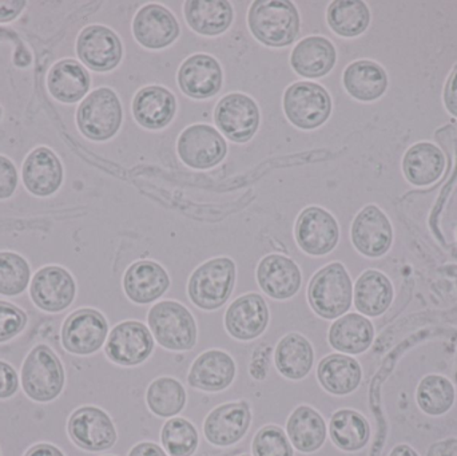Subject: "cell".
Instances as JSON below:
<instances>
[{"label": "cell", "instance_id": "obj_23", "mask_svg": "<svg viewBox=\"0 0 457 456\" xmlns=\"http://www.w3.org/2000/svg\"><path fill=\"white\" fill-rule=\"evenodd\" d=\"M237 366L234 359L222 350L201 353L190 367L187 383L204 393H221L233 385Z\"/></svg>", "mask_w": 457, "mask_h": 456}, {"label": "cell", "instance_id": "obj_4", "mask_svg": "<svg viewBox=\"0 0 457 456\" xmlns=\"http://www.w3.org/2000/svg\"><path fill=\"white\" fill-rule=\"evenodd\" d=\"M236 262L228 257H216L201 264L187 284L190 302L203 311L224 307L236 286Z\"/></svg>", "mask_w": 457, "mask_h": 456}, {"label": "cell", "instance_id": "obj_45", "mask_svg": "<svg viewBox=\"0 0 457 456\" xmlns=\"http://www.w3.org/2000/svg\"><path fill=\"white\" fill-rule=\"evenodd\" d=\"M19 379L15 369L0 361V399L11 398L18 391Z\"/></svg>", "mask_w": 457, "mask_h": 456}, {"label": "cell", "instance_id": "obj_3", "mask_svg": "<svg viewBox=\"0 0 457 456\" xmlns=\"http://www.w3.org/2000/svg\"><path fill=\"white\" fill-rule=\"evenodd\" d=\"M155 342L169 351H192L197 344L198 328L193 313L173 300L157 303L147 315Z\"/></svg>", "mask_w": 457, "mask_h": 456}, {"label": "cell", "instance_id": "obj_12", "mask_svg": "<svg viewBox=\"0 0 457 456\" xmlns=\"http://www.w3.org/2000/svg\"><path fill=\"white\" fill-rule=\"evenodd\" d=\"M109 337V323L101 312L90 308L69 316L62 328L64 350L74 355H93L101 350Z\"/></svg>", "mask_w": 457, "mask_h": 456}, {"label": "cell", "instance_id": "obj_25", "mask_svg": "<svg viewBox=\"0 0 457 456\" xmlns=\"http://www.w3.org/2000/svg\"><path fill=\"white\" fill-rule=\"evenodd\" d=\"M176 112V96L163 86H147L134 96V120L142 128L161 130L173 120Z\"/></svg>", "mask_w": 457, "mask_h": 456}, {"label": "cell", "instance_id": "obj_10", "mask_svg": "<svg viewBox=\"0 0 457 456\" xmlns=\"http://www.w3.org/2000/svg\"><path fill=\"white\" fill-rule=\"evenodd\" d=\"M295 241L309 256H327L335 251L340 240L337 220L320 206H309L301 211L295 227Z\"/></svg>", "mask_w": 457, "mask_h": 456}, {"label": "cell", "instance_id": "obj_39", "mask_svg": "<svg viewBox=\"0 0 457 456\" xmlns=\"http://www.w3.org/2000/svg\"><path fill=\"white\" fill-rule=\"evenodd\" d=\"M416 398L419 406L426 414L439 417L453 407L455 402V388L447 377L431 375L421 380Z\"/></svg>", "mask_w": 457, "mask_h": 456}, {"label": "cell", "instance_id": "obj_15", "mask_svg": "<svg viewBox=\"0 0 457 456\" xmlns=\"http://www.w3.org/2000/svg\"><path fill=\"white\" fill-rule=\"evenodd\" d=\"M181 34L174 13L160 4H146L134 16L133 35L147 50H163L173 45Z\"/></svg>", "mask_w": 457, "mask_h": 456}, {"label": "cell", "instance_id": "obj_38", "mask_svg": "<svg viewBox=\"0 0 457 456\" xmlns=\"http://www.w3.org/2000/svg\"><path fill=\"white\" fill-rule=\"evenodd\" d=\"M187 390L176 377H158L147 388V407L160 418L177 417L187 406Z\"/></svg>", "mask_w": 457, "mask_h": 456}, {"label": "cell", "instance_id": "obj_6", "mask_svg": "<svg viewBox=\"0 0 457 456\" xmlns=\"http://www.w3.org/2000/svg\"><path fill=\"white\" fill-rule=\"evenodd\" d=\"M123 109L114 90L101 87L86 96L78 109L77 122L80 133L93 141H107L120 131Z\"/></svg>", "mask_w": 457, "mask_h": 456}, {"label": "cell", "instance_id": "obj_29", "mask_svg": "<svg viewBox=\"0 0 457 456\" xmlns=\"http://www.w3.org/2000/svg\"><path fill=\"white\" fill-rule=\"evenodd\" d=\"M185 21L204 37H219L230 29L234 11L224 0H190L184 4Z\"/></svg>", "mask_w": 457, "mask_h": 456}, {"label": "cell", "instance_id": "obj_44", "mask_svg": "<svg viewBox=\"0 0 457 456\" xmlns=\"http://www.w3.org/2000/svg\"><path fill=\"white\" fill-rule=\"evenodd\" d=\"M18 184V173L15 166L5 157L0 155V200L11 197Z\"/></svg>", "mask_w": 457, "mask_h": 456}, {"label": "cell", "instance_id": "obj_40", "mask_svg": "<svg viewBox=\"0 0 457 456\" xmlns=\"http://www.w3.org/2000/svg\"><path fill=\"white\" fill-rule=\"evenodd\" d=\"M165 452L170 456H192L197 452L198 439L197 428L184 418H171L163 426L161 433Z\"/></svg>", "mask_w": 457, "mask_h": 456}, {"label": "cell", "instance_id": "obj_51", "mask_svg": "<svg viewBox=\"0 0 457 456\" xmlns=\"http://www.w3.org/2000/svg\"><path fill=\"white\" fill-rule=\"evenodd\" d=\"M389 456H419L416 454L415 450L411 449L410 446H405V444H402V446L395 447L392 450L391 455Z\"/></svg>", "mask_w": 457, "mask_h": 456}, {"label": "cell", "instance_id": "obj_13", "mask_svg": "<svg viewBox=\"0 0 457 456\" xmlns=\"http://www.w3.org/2000/svg\"><path fill=\"white\" fill-rule=\"evenodd\" d=\"M352 244L362 256H384L394 241V229L386 214L378 206L367 205L352 222Z\"/></svg>", "mask_w": 457, "mask_h": 456}, {"label": "cell", "instance_id": "obj_42", "mask_svg": "<svg viewBox=\"0 0 457 456\" xmlns=\"http://www.w3.org/2000/svg\"><path fill=\"white\" fill-rule=\"evenodd\" d=\"M254 456H295L287 434L278 426H266L253 439Z\"/></svg>", "mask_w": 457, "mask_h": 456}, {"label": "cell", "instance_id": "obj_16", "mask_svg": "<svg viewBox=\"0 0 457 456\" xmlns=\"http://www.w3.org/2000/svg\"><path fill=\"white\" fill-rule=\"evenodd\" d=\"M80 61L93 71L107 72L122 61L123 46L120 37L104 26H88L80 32L77 42Z\"/></svg>", "mask_w": 457, "mask_h": 456}, {"label": "cell", "instance_id": "obj_35", "mask_svg": "<svg viewBox=\"0 0 457 456\" xmlns=\"http://www.w3.org/2000/svg\"><path fill=\"white\" fill-rule=\"evenodd\" d=\"M90 75L82 64L72 59L58 62L48 74V90L63 104H75L87 94Z\"/></svg>", "mask_w": 457, "mask_h": 456}, {"label": "cell", "instance_id": "obj_14", "mask_svg": "<svg viewBox=\"0 0 457 456\" xmlns=\"http://www.w3.org/2000/svg\"><path fill=\"white\" fill-rule=\"evenodd\" d=\"M69 434L74 444L86 452H104L117 442L112 418L96 407H82L69 420Z\"/></svg>", "mask_w": 457, "mask_h": 456}, {"label": "cell", "instance_id": "obj_8", "mask_svg": "<svg viewBox=\"0 0 457 456\" xmlns=\"http://www.w3.org/2000/svg\"><path fill=\"white\" fill-rule=\"evenodd\" d=\"M177 153L185 165L206 170L220 165L227 157V139L213 126L195 123L179 134Z\"/></svg>", "mask_w": 457, "mask_h": 456}, {"label": "cell", "instance_id": "obj_52", "mask_svg": "<svg viewBox=\"0 0 457 456\" xmlns=\"http://www.w3.org/2000/svg\"><path fill=\"white\" fill-rule=\"evenodd\" d=\"M0 117H2V109H0Z\"/></svg>", "mask_w": 457, "mask_h": 456}, {"label": "cell", "instance_id": "obj_46", "mask_svg": "<svg viewBox=\"0 0 457 456\" xmlns=\"http://www.w3.org/2000/svg\"><path fill=\"white\" fill-rule=\"evenodd\" d=\"M270 347L263 345V347H258L257 350L253 353L252 363H250V375L254 377L255 380H263L268 375L269 371V356H270Z\"/></svg>", "mask_w": 457, "mask_h": 456}, {"label": "cell", "instance_id": "obj_47", "mask_svg": "<svg viewBox=\"0 0 457 456\" xmlns=\"http://www.w3.org/2000/svg\"><path fill=\"white\" fill-rule=\"evenodd\" d=\"M445 109L457 117V64L445 83Z\"/></svg>", "mask_w": 457, "mask_h": 456}, {"label": "cell", "instance_id": "obj_5", "mask_svg": "<svg viewBox=\"0 0 457 456\" xmlns=\"http://www.w3.org/2000/svg\"><path fill=\"white\" fill-rule=\"evenodd\" d=\"M282 106L287 120L301 130H314L332 114L327 88L314 82H295L285 90Z\"/></svg>", "mask_w": 457, "mask_h": 456}, {"label": "cell", "instance_id": "obj_24", "mask_svg": "<svg viewBox=\"0 0 457 456\" xmlns=\"http://www.w3.org/2000/svg\"><path fill=\"white\" fill-rule=\"evenodd\" d=\"M337 62V51L328 37L312 35L297 43L290 54V66L295 74L308 79H319L332 71Z\"/></svg>", "mask_w": 457, "mask_h": 456}, {"label": "cell", "instance_id": "obj_1", "mask_svg": "<svg viewBox=\"0 0 457 456\" xmlns=\"http://www.w3.org/2000/svg\"><path fill=\"white\" fill-rule=\"evenodd\" d=\"M247 26L262 45L287 47L300 34L301 18L297 7L287 0H255L247 11Z\"/></svg>", "mask_w": 457, "mask_h": 456}, {"label": "cell", "instance_id": "obj_54", "mask_svg": "<svg viewBox=\"0 0 457 456\" xmlns=\"http://www.w3.org/2000/svg\"><path fill=\"white\" fill-rule=\"evenodd\" d=\"M456 237H457V230H456Z\"/></svg>", "mask_w": 457, "mask_h": 456}, {"label": "cell", "instance_id": "obj_22", "mask_svg": "<svg viewBox=\"0 0 457 456\" xmlns=\"http://www.w3.org/2000/svg\"><path fill=\"white\" fill-rule=\"evenodd\" d=\"M170 288L165 268L152 260L134 262L123 276V289L129 300L138 305L152 304Z\"/></svg>", "mask_w": 457, "mask_h": 456}, {"label": "cell", "instance_id": "obj_2", "mask_svg": "<svg viewBox=\"0 0 457 456\" xmlns=\"http://www.w3.org/2000/svg\"><path fill=\"white\" fill-rule=\"evenodd\" d=\"M308 302L313 312L325 320L345 315L353 302V284L341 262H330L312 278Z\"/></svg>", "mask_w": 457, "mask_h": 456}, {"label": "cell", "instance_id": "obj_34", "mask_svg": "<svg viewBox=\"0 0 457 456\" xmlns=\"http://www.w3.org/2000/svg\"><path fill=\"white\" fill-rule=\"evenodd\" d=\"M287 433L295 449L303 454H312L319 452L327 441V423L316 410L300 406L287 419Z\"/></svg>", "mask_w": 457, "mask_h": 456}, {"label": "cell", "instance_id": "obj_43", "mask_svg": "<svg viewBox=\"0 0 457 456\" xmlns=\"http://www.w3.org/2000/svg\"><path fill=\"white\" fill-rule=\"evenodd\" d=\"M27 316L15 305L0 302V343L8 342L23 331Z\"/></svg>", "mask_w": 457, "mask_h": 456}, {"label": "cell", "instance_id": "obj_7", "mask_svg": "<svg viewBox=\"0 0 457 456\" xmlns=\"http://www.w3.org/2000/svg\"><path fill=\"white\" fill-rule=\"evenodd\" d=\"M21 386L27 396L39 403H47L61 395L63 366L47 345H37L27 356L21 369Z\"/></svg>", "mask_w": 457, "mask_h": 456}, {"label": "cell", "instance_id": "obj_18", "mask_svg": "<svg viewBox=\"0 0 457 456\" xmlns=\"http://www.w3.org/2000/svg\"><path fill=\"white\" fill-rule=\"evenodd\" d=\"M177 80L182 93L189 98H213L221 91L224 72L214 56L195 54L181 64Z\"/></svg>", "mask_w": 457, "mask_h": 456}, {"label": "cell", "instance_id": "obj_28", "mask_svg": "<svg viewBox=\"0 0 457 456\" xmlns=\"http://www.w3.org/2000/svg\"><path fill=\"white\" fill-rule=\"evenodd\" d=\"M63 168L51 150L39 147L27 157L23 166V181L32 195L47 197L61 187Z\"/></svg>", "mask_w": 457, "mask_h": 456}, {"label": "cell", "instance_id": "obj_31", "mask_svg": "<svg viewBox=\"0 0 457 456\" xmlns=\"http://www.w3.org/2000/svg\"><path fill=\"white\" fill-rule=\"evenodd\" d=\"M343 85L352 98L373 102L386 93L388 75L380 64L362 59L353 62L344 70Z\"/></svg>", "mask_w": 457, "mask_h": 456}, {"label": "cell", "instance_id": "obj_50", "mask_svg": "<svg viewBox=\"0 0 457 456\" xmlns=\"http://www.w3.org/2000/svg\"><path fill=\"white\" fill-rule=\"evenodd\" d=\"M26 456H64L61 450L51 444H37L32 447Z\"/></svg>", "mask_w": 457, "mask_h": 456}, {"label": "cell", "instance_id": "obj_19", "mask_svg": "<svg viewBox=\"0 0 457 456\" xmlns=\"http://www.w3.org/2000/svg\"><path fill=\"white\" fill-rule=\"evenodd\" d=\"M257 283L263 294L274 300H289L303 286L300 267L284 254H268L258 262Z\"/></svg>", "mask_w": 457, "mask_h": 456}, {"label": "cell", "instance_id": "obj_20", "mask_svg": "<svg viewBox=\"0 0 457 456\" xmlns=\"http://www.w3.org/2000/svg\"><path fill=\"white\" fill-rule=\"evenodd\" d=\"M252 411L246 402H234L214 409L204 423V434L209 444L228 447L238 444L249 430Z\"/></svg>", "mask_w": 457, "mask_h": 456}, {"label": "cell", "instance_id": "obj_11", "mask_svg": "<svg viewBox=\"0 0 457 456\" xmlns=\"http://www.w3.org/2000/svg\"><path fill=\"white\" fill-rule=\"evenodd\" d=\"M153 351L154 337L149 327L141 321H123L107 337V358L118 366H139L152 356Z\"/></svg>", "mask_w": 457, "mask_h": 456}, {"label": "cell", "instance_id": "obj_27", "mask_svg": "<svg viewBox=\"0 0 457 456\" xmlns=\"http://www.w3.org/2000/svg\"><path fill=\"white\" fill-rule=\"evenodd\" d=\"M317 379L327 393L345 396L354 393L362 380L359 361L344 353H333L320 361Z\"/></svg>", "mask_w": 457, "mask_h": 456}, {"label": "cell", "instance_id": "obj_36", "mask_svg": "<svg viewBox=\"0 0 457 456\" xmlns=\"http://www.w3.org/2000/svg\"><path fill=\"white\" fill-rule=\"evenodd\" d=\"M329 433L333 444L348 452L364 449L370 438V423L353 410H340L333 414Z\"/></svg>", "mask_w": 457, "mask_h": 456}, {"label": "cell", "instance_id": "obj_41", "mask_svg": "<svg viewBox=\"0 0 457 456\" xmlns=\"http://www.w3.org/2000/svg\"><path fill=\"white\" fill-rule=\"evenodd\" d=\"M29 283V267L26 260L16 253H0V294H21Z\"/></svg>", "mask_w": 457, "mask_h": 456}, {"label": "cell", "instance_id": "obj_32", "mask_svg": "<svg viewBox=\"0 0 457 456\" xmlns=\"http://www.w3.org/2000/svg\"><path fill=\"white\" fill-rule=\"evenodd\" d=\"M445 157L436 145L419 142L405 153L403 171L415 187H429L445 173Z\"/></svg>", "mask_w": 457, "mask_h": 456}, {"label": "cell", "instance_id": "obj_9", "mask_svg": "<svg viewBox=\"0 0 457 456\" xmlns=\"http://www.w3.org/2000/svg\"><path fill=\"white\" fill-rule=\"evenodd\" d=\"M214 122L230 141L246 144L260 128V107L246 94L230 93L217 104Z\"/></svg>", "mask_w": 457, "mask_h": 456}, {"label": "cell", "instance_id": "obj_26", "mask_svg": "<svg viewBox=\"0 0 457 456\" xmlns=\"http://www.w3.org/2000/svg\"><path fill=\"white\" fill-rule=\"evenodd\" d=\"M375 339V327L360 313H346L336 319L328 332V342L344 355H360L370 350Z\"/></svg>", "mask_w": 457, "mask_h": 456}, {"label": "cell", "instance_id": "obj_48", "mask_svg": "<svg viewBox=\"0 0 457 456\" xmlns=\"http://www.w3.org/2000/svg\"><path fill=\"white\" fill-rule=\"evenodd\" d=\"M24 4L26 3L19 2V0L0 2V21H13L23 11Z\"/></svg>", "mask_w": 457, "mask_h": 456}, {"label": "cell", "instance_id": "obj_53", "mask_svg": "<svg viewBox=\"0 0 457 456\" xmlns=\"http://www.w3.org/2000/svg\"><path fill=\"white\" fill-rule=\"evenodd\" d=\"M239 456H247V455H239Z\"/></svg>", "mask_w": 457, "mask_h": 456}, {"label": "cell", "instance_id": "obj_49", "mask_svg": "<svg viewBox=\"0 0 457 456\" xmlns=\"http://www.w3.org/2000/svg\"><path fill=\"white\" fill-rule=\"evenodd\" d=\"M129 456H168L166 452L161 449L158 444H152V442H144V444H137L131 450Z\"/></svg>", "mask_w": 457, "mask_h": 456}, {"label": "cell", "instance_id": "obj_37", "mask_svg": "<svg viewBox=\"0 0 457 456\" xmlns=\"http://www.w3.org/2000/svg\"><path fill=\"white\" fill-rule=\"evenodd\" d=\"M327 21L330 29L340 37H359L370 27V8L360 0H336L328 7Z\"/></svg>", "mask_w": 457, "mask_h": 456}, {"label": "cell", "instance_id": "obj_33", "mask_svg": "<svg viewBox=\"0 0 457 456\" xmlns=\"http://www.w3.org/2000/svg\"><path fill=\"white\" fill-rule=\"evenodd\" d=\"M353 299L357 311L362 316L378 318L391 307L394 286L384 273L375 269L365 270L357 278Z\"/></svg>", "mask_w": 457, "mask_h": 456}, {"label": "cell", "instance_id": "obj_21", "mask_svg": "<svg viewBox=\"0 0 457 456\" xmlns=\"http://www.w3.org/2000/svg\"><path fill=\"white\" fill-rule=\"evenodd\" d=\"M31 299L46 312H61L74 302L77 286L74 278L63 268L47 267L32 278Z\"/></svg>", "mask_w": 457, "mask_h": 456}, {"label": "cell", "instance_id": "obj_17", "mask_svg": "<svg viewBox=\"0 0 457 456\" xmlns=\"http://www.w3.org/2000/svg\"><path fill=\"white\" fill-rule=\"evenodd\" d=\"M270 320L268 304L258 294H246L234 300L225 313V328L233 339L252 342L266 331Z\"/></svg>", "mask_w": 457, "mask_h": 456}, {"label": "cell", "instance_id": "obj_30", "mask_svg": "<svg viewBox=\"0 0 457 456\" xmlns=\"http://www.w3.org/2000/svg\"><path fill=\"white\" fill-rule=\"evenodd\" d=\"M274 364L277 371L289 380H303L314 366V350L303 335H285L276 347Z\"/></svg>", "mask_w": 457, "mask_h": 456}]
</instances>
